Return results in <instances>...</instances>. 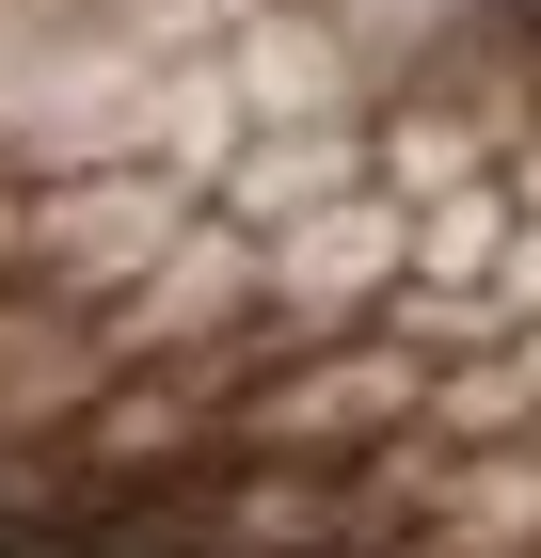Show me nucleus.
I'll return each mask as SVG.
<instances>
[{"label": "nucleus", "mask_w": 541, "mask_h": 558, "mask_svg": "<svg viewBox=\"0 0 541 558\" xmlns=\"http://www.w3.org/2000/svg\"><path fill=\"white\" fill-rule=\"evenodd\" d=\"M0 271H33V175H0Z\"/></svg>", "instance_id": "nucleus-1"}]
</instances>
